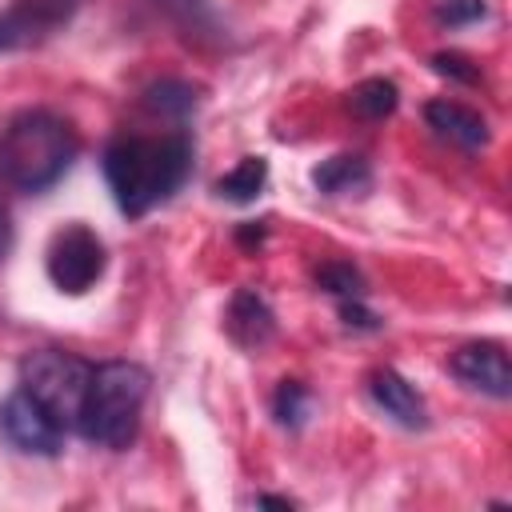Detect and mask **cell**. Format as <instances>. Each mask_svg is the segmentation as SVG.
Returning a JSON list of instances; mask_svg holds the SVG:
<instances>
[{
	"instance_id": "cell-15",
	"label": "cell",
	"mask_w": 512,
	"mask_h": 512,
	"mask_svg": "<svg viewBox=\"0 0 512 512\" xmlns=\"http://www.w3.org/2000/svg\"><path fill=\"white\" fill-rule=\"evenodd\" d=\"M156 4L176 20V28L188 40H216L220 36V24L204 0H156Z\"/></svg>"
},
{
	"instance_id": "cell-1",
	"label": "cell",
	"mask_w": 512,
	"mask_h": 512,
	"mask_svg": "<svg viewBox=\"0 0 512 512\" xmlns=\"http://www.w3.org/2000/svg\"><path fill=\"white\" fill-rule=\"evenodd\" d=\"M192 176V140L168 136H116L104 148V180L124 216L140 220L164 204Z\"/></svg>"
},
{
	"instance_id": "cell-18",
	"label": "cell",
	"mask_w": 512,
	"mask_h": 512,
	"mask_svg": "<svg viewBox=\"0 0 512 512\" xmlns=\"http://www.w3.org/2000/svg\"><path fill=\"white\" fill-rule=\"evenodd\" d=\"M316 284H320L324 292H332L336 300H360V296H364V276H360L352 264H344V260L320 264V268H316Z\"/></svg>"
},
{
	"instance_id": "cell-19",
	"label": "cell",
	"mask_w": 512,
	"mask_h": 512,
	"mask_svg": "<svg viewBox=\"0 0 512 512\" xmlns=\"http://www.w3.org/2000/svg\"><path fill=\"white\" fill-rule=\"evenodd\" d=\"M488 16V0H440L436 4V20L448 28H464Z\"/></svg>"
},
{
	"instance_id": "cell-7",
	"label": "cell",
	"mask_w": 512,
	"mask_h": 512,
	"mask_svg": "<svg viewBox=\"0 0 512 512\" xmlns=\"http://www.w3.org/2000/svg\"><path fill=\"white\" fill-rule=\"evenodd\" d=\"M0 436L16 452H28V456H56L64 448V428L24 388H16L0 404Z\"/></svg>"
},
{
	"instance_id": "cell-4",
	"label": "cell",
	"mask_w": 512,
	"mask_h": 512,
	"mask_svg": "<svg viewBox=\"0 0 512 512\" xmlns=\"http://www.w3.org/2000/svg\"><path fill=\"white\" fill-rule=\"evenodd\" d=\"M88 376H92V364L80 360V356H72V352H60V348H40V352L24 356V364H20V388H24L64 432L76 428Z\"/></svg>"
},
{
	"instance_id": "cell-8",
	"label": "cell",
	"mask_w": 512,
	"mask_h": 512,
	"mask_svg": "<svg viewBox=\"0 0 512 512\" xmlns=\"http://www.w3.org/2000/svg\"><path fill=\"white\" fill-rule=\"evenodd\" d=\"M452 376L464 380L468 388L476 392H488L496 400H508L512 396V364H508V352L496 344V340H476V344H464L452 360H448Z\"/></svg>"
},
{
	"instance_id": "cell-3",
	"label": "cell",
	"mask_w": 512,
	"mask_h": 512,
	"mask_svg": "<svg viewBox=\"0 0 512 512\" xmlns=\"http://www.w3.org/2000/svg\"><path fill=\"white\" fill-rule=\"evenodd\" d=\"M148 388H152V376L136 360L92 364L84 404H80V416H76V432L88 444H100V448H116V452L128 448L136 440Z\"/></svg>"
},
{
	"instance_id": "cell-17",
	"label": "cell",
	"mask_w": 512,
	"mask_h": 512,
	"mask_svg": "<svg viewBox=\"0 0 512 512\" xmlns=\"http://www.w3.org/2000/svg\"><path fill=\"white\" fill-rule=\"evenodd\" d=\"M308 412H312V392H308V384H300V380H280V388H276V396H272V416H276L284 428H300V424L308 420Z\"/></svg>"
},
{
	"instance_id": "cell-12",
	"label": "cell",
	"mask_w": 512,
	"mask_h": 512,
	"mask_svg": "<svg viewBox=\"0 0 512 512\" xmlns=\"http://www.w3.org/2000/svg\"><path fill=\"white\" fill-rule=\"evenodd\" d=\"M312 184L324 196H348V192H368L372 188V168L364 156H328L312 168Z\"/></svg>"
},
{
	"instance_id": "cell-23",
	"label": "cell",
	"mask_w": 512,
	"mask_h": 512,
	"mask_svg": "<svg viewBox=\"0 0 512 512\" xmlns=\"http://www.w3.org/2000/svg\"><path fill=\"white\" fill-rule=\"evenodd\" d=\"M240 240H244V244H260V240H264V224H256V228H240Z\"/></svg>"
},
{
	"instance_id": "cell-13",
	"label": "cell",
	"mask_w": 512,
	"mask_h": 512,
	"mask_svg": "<svg viewBox=\"0 0 512 512\" xmlns=\"http://www.w3.org/2000/svg\"><path fill=\"white\" fill-rule=\"evenodd\" d=\"M264 180H268V160L264 156H244L232 172H224L216 180V196H224L232 204H252L264 192Z\"/></svg>"
},
{
	"instance_id": "cell-9",
	"label": "cell",
	"mask_w": 512,
	"mask_h": 512,
	"mask_svg": "<svg viewBox=\"0 0 512 512\" xmlns=\"http://www.w3.org/2000/svg\"><path fill=\"white\" fill-rule=\"evenodd\" d=\"M368 396L376 400V408L384 416H392L400 428H428V408H424V396L396 372V368H376L368 376Z\"/></svg>"
},
{
	"instance_id": "cell-2",
	"label": "cell",
	"mask_w": 512,
	"mask_h": 512,
	"mask_svg": "<svg viewBox=\"0 0 512 512\" xmlns=\"http://www.w3.org/2000/svg\"><path fill=\"white\" fill-rule=\"evenodd\" d=\"M80 136L76 128L48 112V108H28L8 120L0 132V184L16 192H48L76 160Z\"/></svg>"
},
{
	"instance_id": "cell-10",
	"label": "cell",
	"mask_w": 512,
	"mask_h": 512,
	"mask_svg": "<svg viewBox=\"0 0 512 512\" xmlns=\"http://www.w3.org/2000/svg\"><path fill=\"white\" fill-rule=\"evenodd\" d=\"M224 328H228V336H232L240 348H264V344L276 336V316H272L268 300H264L256 288H240V292L228 300Z\"/></svg>"
},
{
	"instance_id": "cell-14",
	"label": "cell",
	"mask_w": 512,
	"mask_h": 512,
	"mask_svg": "<svg viewBox=\"0 0 512 512\" xmlns=\"http://www.w3.org/2000/svg\"><path fill=\"white\" fill-rule=\"evenodd\" d=\"M396 84L384 80V76H372V80H360L352 92H348V104L360 120H384L396 112Z\"/></svg>"
},
{
	"instance_id": "cell-21",
	"label": "cell",
	"mask_w": 512,
	"mask_h": 512,
	"mask_svg": "<svg viewBox=\"0 0 512 512\" xmlns=\"http://www.w3.org/2000/svg\"><path fill=\"white\" fill-rule=\"evenodd\" d=\"M340 316H344V324L348 328H380V316L372 312V308H364V296L360 300H340Z\"/></svg>"
},
{
	"instance_id": "cell-6",
	"label": "cell",
	"mask_w": 512,
	"mask_h": 512,
	"mask_svg": "<svg viewBox=\"0 0 512 512\" xmlns=\"http://www.w3.org/2000/svg\"><path fill=\"white\" fill-rule=\"evenodd\" d=\"M80 0H12L0 12V52H24L52 40L72 16Z\"/></svg>"
},
{
	"instance_id": "cell-11",
	"label": "cell",
	"mask_w": 512,
	"mask_h": 512,
	"mask_svg": "<svg viewBox=\"0 0 512 512\" xmlns=\"http://www.w3.org/2000/svg\"><path fill=\"white\" fill-rule=\"evenodd\" d=\"M424 120H428V128H436V136H444V140H452V144H460V148H468V152H476V148L488 144V124H484V116L472 112V108L460 104V100H432V104L424 108Z\"/></svg>"
},
{
	"instance_id": "cell-5",
	"label": "cell",
	"mask_w": 512,
	"mask_h": 512,
	"mask_svg": "<svg viewBox=\"0 0 512 512\" xmlns=\"http://www.w3.org/2000/svg\"><path fill=\"white\" fill-rule=\"evenodd\" d=\"M104 264H108L104 240H100L88 224H68V228H60V232L52 236V244H48V260H44L48 280H52L60 292H68V296L88 292V288L104 276Z\"/></svg>"
},
{
	"instance_id": "cell-22",
	"label": "cell",
	"mask_w": 512,
	"mask_h": 512,
	"mask_svg": "<svg viewBox=\"0 0 512 512\" xmlns=\"http://www.w3.org/2000/svg\"><path fill=\"white\" fill-rule=\"evenodd\" d=\"M0 188H4V184H0ZM8 244H12V216H8V200H4V192H0V260H4Z\"/></svg>"
},
{
	"instance_id": "cell-20",
	"label": "cell",
	"mask_w": 512,
	"mask_h": 512,
	"mask_svg": "<svg viewBox=\"0 0 512 512\" xmlns=\"http://www.w3.org/2000/svg\"><path fill=\"white\" fill-rule=\"evenodd\" d=\"M432 68H436L440 76L460 80V84H476V80H480V68H476L468 56H460V52H436V56H432Z\"/></svg>"
},
{
	"instance_id": "cell-24",
	"label": "cell",
	"mask_w": 512,
	"mask_h": 512,
	"mask_svg": "<svg viewBox=\"0 0 512 512\" xmlns=\"http://www.w3.org/2000/svg\"><path fill=\"white\" fill-rule=\"evenodd\" d=\"M256 504L260 508H292V500H284V496H260Z\"/></svg>"
},
{
	"instance_id": "cell-16",
	"label": "cell",
	"mask_w": 512,
	"mask_h": 512,
	"mask_svg": "<svg viewBox=\"0 0 512 512\" xmlns=\"http://www.w3.org/2000/svg\"><path fill=\"white\" fill-rule=\"evenodd\" d=\"M144 104L164 116H188L196 108V88L188 80H160L144 92Z\"/></svg>"
}]
</instances>
